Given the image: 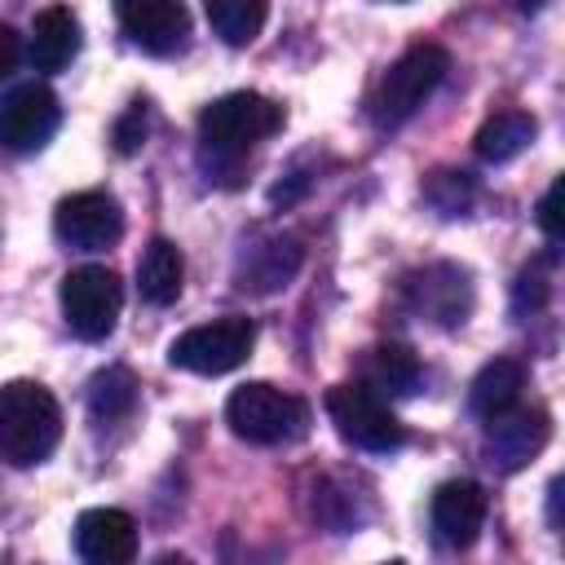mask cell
Masks as SVG:
<instances>
[{"mask_svg": "<svg viewBox=\"0 0 565 565\" xmlns=\"http://www.w3.org/2000/svg\"><path fill=\"white\" fill-rule=\"evenodd\" d=\"M62 441V406L44 384L13 380L0 393V455L9 468H31Z\"/></svg>", "mask_w": 565, "mask_h": 565, "instance_id": "obj_1", "label": "cell"}, {"mask_svg": "<svg viewBox=\"0 0 565 565\" xmlns=\"http://www.w3.org/2000/svg\"><path fill=\"white\" fill-rule=\"evenodd\" d=\"M282 128V106L260 97V93H225L212 106H203L199 115V141H203V159H221V163H238L256 141L274 137Z\"/></svg>", "mask_w": 565, "mask_h": 565, "instance_id": "obj_2", "label": "cell"}, {"mask_svg": "<svg viewBox=\"0 0 565 565\" xmlns=\"http://www.w3.org/2000/svg\"><path fill=\"white\" fill-rule=\"evenodd\" d=\"M225 424H230L234 437H243L252 446H282V441L305 437L309 406H305V397H296V393H287L278 384L252 380V384H238L230 393Z\"/></svg>", "mask_w": 565, "mask_h": 565, "instance_id": "obj_3", "label": "cell"}, {"mask_svg": "<svg viewBox=\"0 0 565 565\" xmlns=\"http://www.w3.org/2000/svg\"><path fill=\"white\" fill-rule=\"evenodd\" d=\"M446 71H450V53H446L441 44H411V49L380 75V84H375V93H371V119H375L380 128L406 124V119L433 97V88L446 79Z\"/></svg>", "mask_w": 565, "mask_h": 565, "instance_id": "obj_4", "label": "cell"}, {"mask_svg": "<svg viewBox=\"0 0 565 565\" xmlns=\"http://www.w3.org/2000/svg\"><path fill=\"white\" fill-rule=\"evenodd\" d=\"M256 344V327L252 318H216V322H203V327H190L181 331L172 344H168V362L177 371H194V375H225L234 366L247 362Z\"/></svg>", "mask_w": 565, "mask_h": 565, "instance_id": "obj_5", "label": "cell"}, {"mask_svg": "<svg viewBox=\"0 0 565 565\" xmlns=\"http://www.w3.org/2000/svg\"><path fill=\"white\" fill-rule=\"evenodd\" d=\"M62 318L79 340H106L115 331L119 305H124V282L106 265H79L62 278L57 287Z\"/></svg>", "mask_w": 565, "mask_h": 565, "instance_id": "obj_6", "label": "cell"}, {"mask_svg": "<svg viewBox=\"0 0 565 565\" xmlns=\"http://www.w3.org/2000/svg\"><path fill=\"white\" fill-rule=\"evenodd\" d=\"M327 415L335 424V433L371 455H388L406 441L397 415L384 406V397H375L366 384H335L327 388Z\"/></svg>", "mask_w": 565, "mask_h": 565, "instance_id": "obj_7", "label": "cell"}, {"mask_svg": "<svg viewBox=\"0 0 565 565\" xmlns=\"http://www.w3.org/2000/svg\"><path fill=\"white\" fill-rule=\"evenodd\" d=\"M57 124H62V106L49 84H35V79L18 84L0 102V137L13 154H31V150L49 146Z\"/></svg>", "mask_w": 565, "mask_h": 565, "instance_id": "obj_8", "label": "cell"}, {"mask_svg": "<svg viewBox=\"0 0 565 565\" xmlns=\"http://www.w3.org/2000/svg\"><path fill=\"white\" fill-rule=\"evenodd\" d=\"M53 230L75 252H102V247L119 243L124 212L106 190H79V194H66L53 207Z\"/></svg>", "mask_w": 565, "mask_h": 565, "instance_id": "obj_9", "label": "cell"}, {"mask_svg": "<svg viewBox=\"0 0 565 565\" xmlns=\"http://www.w3.org/2000/svg\"><path fill=\"white\" fill-rule=\"evenodd\" d=\"M402 296H406L411 313H419L437 327H459L472 309V282H468V269H459V265H424V269L406 274Z\"/></svg>", "mask_w": 565, "mask_h": 565, "instance_id": "obj_10", "label": "cell"}, {"mask_svg": "<svg viewBox=\"0 0 565 565\" xmlns=\"http://www.w3.org/2000/svg\"><path fill=\"white\" fill-rule=\"evenodd\" d=\"M547 433H552V419L543 406H512L508 415L486 424V441H481L486 463L499 472H516L547 446Z\"/></svg>", "mask_w": 565, "mask_h": 565, "instance_id": "obj_11", "label": "cell"}, {"mask_svg": "<svg viewBox=\"0 0 565 565\" xmlns=\"http://www.w3.org/2000/svg\"><path fill=\"white\" fill-rule=\"evenodd\" d=\"M124 35L154 53V57H168L177 49H185V35H190V9L177 4V0H128L115 9Z\"/></svg>", "mask_w": 565, "mask_h": 565, "instance_id": "obj_12", "label": "cell"}, {"mask_svg": "<svg viewBox=\"0 0 565 565\" xmlns=\"http://www.w3.org/2000/svg\"><path fill=\"white\" fill-rule=\"evenodd\" d=\"M428 516H433L437 543L450 547V552H463V547L477 543V534L486 525V494H481L477 481H446V486L433 490Z\"/></svg>", "mask_w": 565, "mask_h": 565, "instance_id": "obj_13", "label": "cell"}, {"mask_svg": "<svg viewBox=\"0 0 565 565\" xmlns=\"http://www.w3.org/2000/svg\"><path fill=\"white\" fill-rule=\"evenodd\" d=\"M75 552L79 565H132L137 556V525L124 508H88L75 521Z\"/></svg>", "mask_w": 565, "mask_h": 565, "instance_id": "obj_14", "label": "cell"}, {"mask_svg": "<svg viewBox=\"0 0 565 565\" xmlns=\"http://www.w3.org/2000/svg\"><path fill=\"white\" fill-rule=\"evenodd\" d=\"M84 35H79V18L66 4H49L35 13L31 22V40H26V57L35 71H62L75 62Z\"/></svg>", "mask_w": 565, "mask_h": 565, "instance_id": "obj_15", "label": "cell"}, {"mask_svg": "<svg viewBox=\"0 0 565 565\" xmlns=\"http://www.w3.org/2000/svg\"><path fill=\"white\" fill-rule=\"evenodd\" d=\"M296 265H300L296 238L274 234V238H265V243L243 247L234 278H238L243 291H278V287H287V278L296 274Z\"/></svg>", "mask_w": 565, "mask_h": 565, "instance_id": "obj_16", "label": "cell"}, {"mask_svg": "<svg viewBox=\"0 0 565 565\" xmlns=\"http://www.w3.org/2000/svg\"><path fill=\"white\" fill-rule=\"evenodd\" d=\"M521 388H525V366L516 358H494L477 371L472 388H468V406L477 419H499L512 406H521Z\"/></svg>", "mask_w": 565, "mask_h": 565, "instance_id": "obj_17", "label": "cell"}, {"mask_svg": "<svg viewBox=\"0 0 565 565\" xmlns=\"http://www.w3.org/2000/svg\"><path fill=\"white\" fill-rule=\"evenodd\" d=\"M181 282H185V260H181L177 243L150 238L141 247V260H137V291H141V300L172 305L181 296Z\"/></svg>", "mask_w": 565, "mask_h": 565, "instance_id": "obj_18", "label": "cell"}, {"mask_svg": "<svg viewBox=\"0 0 565 565\" xmlns=\"http://www.w3.org/2000/svg\"><path fill=\"white\" fill-rule=\"evenodd\" d=\"M534 132H539V119L530 110H499L477 128L472 150L481 163H508L534 141Z\"/></svg>", "mask_w": 565, "mask_h": 565, "instance_id": "obj_19", "label": "cell"}, {"mask_svg": "<svg viewBox=\"0 0 565 565\" xmlns=\"http://www.w3.org/2000/svg\"><path fill=\"white\" fill-rule=\"evenodd\" d=\"M362 384H366L375 397L415 393V388H419V362H415L402 344L366 349V358H362Z\"/></svg>", "mask_w": 565, "mask_h": 565, "instance_id": "obj_20", "label": "cell"}, {"mask_svg": "<svg viewBox=\"0 0 565 565\" xmlns=\"http://www.w3.org/2000/svg\"><path fill=\"white\" fill-rule=\"evenodd\" d=\"M132 406H137V375L128 366H106L88 380V415L97 424H115L132 415Z\"/></svg>", "mask_w": 565, "mask_h": 565, "instance_id": "obj_21", "label": "cell"}, {"mask_svg": "<svg viewBox=\"0 0 565 565\" xmlns=\"http://www.w3.org/2000/svg\"><path fill=\"white\" fill-rule=\"evenodd\" d=\"M265 18H269V9L260 0H207V26L234 49L252 44L260 35Z\"/></svg>", "mask_w": 565, "mask_h": 565, "instance_id": "obj_22", "label": "cell"}, {"mask_svg": "<svg viewBox=\"0 0 565 565\" xmlns=\"http://www.w3.org/2000/svg\"><path fill=\"white\" fill-rule=\"evenodd\" d=\"M313 516L331 530V534H349L362 525V508H358V494L349 486H335V481H318L313 486Z\"/></svg>", "mask_w": 565, "mask_h": 565, "instance_id": "obj_23", "label": "cell"}, {"mask_svg": "<svg viewBox=\"0 0 565 565\" xmlns=\"http://www.w3.org/2000/svg\"><path fill=\"white\" fill-rule=\"evenodd\" d=\"M146 128H150V106L146 102H132L124 115H119V124H115V150L119 154H137L141 146H146Z\"/></svg>", "mask_w": 565, "mask_h": 565, "instance_id": "obj_24", "label": "cell"}, {"mask_svg": "<svg viewBox=\"0 0 565 565\" xmlns=\"http://www.w3.org/2000/svg\"><path fill=\"white\" fill-rule=\"evenodd\" d=\"M539 230L552 234V238H565V172L539 199Z\"/></svg>", "mask_w": 565, "mask_h": 565, "instance_id": "obj_25", "label": "cell"}, {"mask_svg": "<svg viewBox=\"0 0 565 565\" xmlns=\"http://www.w3.org/2000/svg\"><path fill=\"white\" fill-rule=\"evenodd\" d=\"M547 521H552V530L565 539V472L547 486Z\"/></svg>", "mask_w": 565, "mask_h": 565, "instance_id": "obj_26", "label": "cell"}, {"mask_svg": "<svg viewBox=\"0 0 565 565\" xmlns=\"http://www.w3.org/2000/svg\"><path fill=\"white\" fill-rule=\"evenodd\" d=\"M18 66V31L0 26V75H9Z\"/></svg>", "mask_w": 565, "mask_h": 565, "instance_id": "obj_27", "label": "cell"}, {"mask_svg": "<svg viewBox=\"0 0 565 565\" xmlns=\"http://www.w3.org/2000/svg\"><path fill=\"white\" fill-rule=\"evenodd\" d=\"M154 565H190V556H177V552H163Z\"/></svg>", "mask_w": 565, "mask_h": 565, "instance_id": "obj_28", "label": "cell"}, {"mask_svg": "<svg viewBox=\"0 0 565 565\" xmlns=\"http://www.w3.org/2000/svg\"><path fill=\"white\" fill-rule=\"evenodd\" d=\"M388 565H402V561H388Z\"/></svg>", "mask_w": 565, "mask_h": 565, "instance_id": "obj_29", "label": "cell"}]
</instances>
